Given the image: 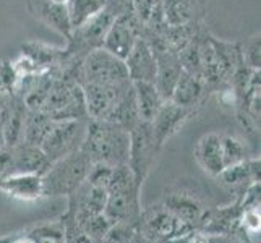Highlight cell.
I'll list each match as a JSON object with an SVG mask.
<instances>
[{
	"label": "cell",
	"mask_w": 261,
	"mask_h": 243,
	"mask_svg": "<svg viewBox=\"0 0 261 243\" xmlns=\"http://www.w3.org/2000/svg\"><path fill=\"white\" fill-rule=\"evenodd\" d=\"M132 81L125 62L112 56L102 47L88 52L82 60L78 83H97V85H122ZM133 83V81H132Z\"/></svg>",
	"instance_id": "5"
},
{
	"label": "cell",
	"mask_w": 261,
	"mask_h": 243,
	"mask_svg": "<svg viewBox=\"0 0 261 243\" xmlns=\"http://www.w3.org/2000/svg\"><path fill=\"white\" fill-rule=\"evenodd\" d=\"M190 114H192L190 109L180 107L178 104L170 101V99L163 102V105L159 107V111L149 122L152 137H154V143L159 149L163 148L164 143L172 137L180 127H182V123L188 119Z\"/></svg>",
	"instance_id": "13"
},
{
	"label": "cell",
	"mask_w": 261,
	"mask_h": 243,
	"mask_svg": "<svg viewBox=\"0 0 261 243\" xmlns=\"http://www.w3.org/2000/svg\"><path fill=\"white\" fill-rule=\"evenodd\" d=\"M240 218L242 208L239 201L232 206H226V208H214L203 211L200 221L196 224V232L208 237H232L242 232Z\"/></svg>",
	"instance_id": "11"
},
{
	"label": "cell",
	"mask_w": 261,
	"mask_h": 243,
	"mask_svg": "<svg viewBox=\"0 0 261 243\" xmlns=\"http://www.w3.org/2000/svg\"><path fill=\"white\" fill-rule=\"evenodd\" d=\"M13 240V237H7V238H0V243H10Z\"/></svg>",
	"instance_id": "39"
},
{
	"label": "cell",
	"mask_w": 261,
	"mask_h": 243,
	"mask_svg": "<svg viewBox=\"0 0 261 243\" xmlns=\"http://www.w3.org/2000/svg\"><path fill=\"white\" fill-rule=\"evenodd\" d=\"M143 28H145V23L138 20L132 8V10L115 18V21L106 34L101 47L111 52L112 56L125 60L135 47L137 41L140 39Z\"/></svg>",
	"instance_id": "8"
},
{
	"label": "cell",
	"mask_w": 261,
	"mask_h": 243,
	"mask_svg": "<svg viewBox=\"0 0 261 243\" xmlns=\"http://www.w3.org/2000/svg\"><path fill=\"white\" fill-rule=\"evenodd\" d=\"M164 208L172 212L177 219H180L182 222L188 224L196 229V224L200 221L201 214H203V208L200 201L193 198L192 195L187 193H170L166 196L164 200Z\"/></svg>",
	"instance_id": "22"
},
{
	"label": "cell",
	"mask_w": 261,
	"mask_h": 243,
	"mask_svg": "<svg viewBox=\"0 0 261 243\" xmlns=\"http://www.w3.org/2000/svg\"><path fill=\"white\" fill-rule=\"evenodd\" d=\"M0 192H5L18 200L33 201L44 196V182L36 174H13L0 185Z\"/></svg>",
	"instance_id": "19"
},
{
	"label": "cell",
	"mask_w": 261,
	"mask_h": 243,
	"mask_svg": "<svg viewBox=\"0 0 261 243\" xmlns=\"http://www.w3.org/2000/svg\"><path fill=\"white\" fill-rule=\"evenodd\" d=\"M54 120L42 111H30L26 112L24 125H23V143H28L33 146H41L42 141L46 140Z\"/></svg>",
	"instance_id": "26"
},
{
	"label": "cell",
	"mask_w": 261,
	"mask_h": 243,
	"mask_svg": "<svg viewBox=\"0 0 261 243\" xmlns=\"http://www.w3.org/2000/svg\"><path fill=\"white\" fill-rule=\"evenodd\" d=\"M128 71V78L133 81H148L154 83L156 78V59L145 39H138L132 52L123 60Z\"/></svg>",
	"instance_id": "15"
},
{
	"label": "cell",
	"mask_w": 261,
	"mask_h": 243,
	"mask_svg": "<svg viewBox=\"0 0 261 243\" xmlns=\"http://www.w3.org/2000/svg\"><path fill=\"white\" fill-rule=\"evenodd\" d=\"M12 156L15 174H36L42 177L52 166L41 146H33L23 141L12 148Z\"/></svg>",
	"instance_id": "16"
},
{
	"label": "cell",
	"mask_w": 261,
	"mask_h": 243,
	"mask_svg": "<svg viewBox=\"0 0 261 243\" xmlns=\"http://www.w3.org/2000/svg\"><path fill=\"white\" fill-rule=\"evenodd\" d=\"M106 122L119 125L120 128L127 130L128 133L138 125L140 114H138V105H137V97H135L133 85L128 91L117 101V104L114 105V109L111 111Z\"/></svg>",
	"instance_id": "24"
},
{
	"label": "cell",
	"mask_w": 261,
	"mask_h": 243,
	"mask_svg": "<svg viewBox=\"0 0 261 243\" xmlns=\"http://www.w3.org/2000/svg\"><path fill=\"white\" fill-rule=\"evenodd\" d=\"M10 243H34V241L28 233H21V235H15Z\"/></svg>",
	"instance_id": "37"
},
{
	"label": "cell",
	"mask_w": 261,
	"mask_h": 243,
	"mask_svg": "<svg viewBox=\"0 0 261 243\" xmlns=\"http://www.w3.org/2000/svg\"><path fill=\"white\" fill-rule=\"evenodd\" d=\"M132 81L122 85H97V83H82L85 94L88 117L91 120H106L117 101L132 88Z\"/></svg>",
	"instance_id": "10"
},
{
	"label": "cell",
	"mask_w": 261,
	"mask_h": 243,
	"mask_svg": "<svg viewBox=\"0 0 261 243\" xmlns=\"http://www.w3.org/2000/svg\"><path fill=\"white\" fill-rule=\"evenodd\" d=\"M18 78H20V75H18L13 64H10V62H2V64H0V83H2L10 93L15 91Z\"/></svg>",
	"instance_id": "34"
},
{
	"label": "cell",
	"mask_w": 261,
	"mask_h": 243,
	"mask_svg": "<svg viewBox=\"0 0 261 243\" xmlns=\"http://www.w3.org/2000/svg\"><path fill=\"white\" fill-rule=\"evenodd\" d=\"M133 89H135V97H137L140 120L151 122L152 117H154L156 112L159 111V107L163 105L164 99L161 97L154 83H148V81H135Z\"/></svg>",
	"instance_id": "25"
},
{
	"label": "cell",
	"mask_w": 261,
	"mask_h": 243,
	"mask_svg": "<svg viewBox=\"0 0 261 243\" xmlns=\"http://www.w3.org/2000/svg\"><path fill=\"white\" fill-rule=\"evenodd\" d=\"M15 174V166H13V156H12V148H2L0 149V185L5 178Z\"/></svg>",
	"instance_id": "35"
},
{
	"label": "cell",
	"mask_w": 261,
	"mask_h": 243,
	"mask_svg": "<svg viewBox=\"0 0 261 243\" xmlns=\"http://www.w3.org/2000/svg\"><path fill=\"white\" fill-rule=\"evenodd\" d=\"M82 149L91 162H104L111 167L127 164L130 133L115 123L89 119Z\"/></svg>",
	"instance_id": "3"
},
{
	"label": "cell",
	"mask_w": 261,
	"mask_h": 243,
	"mask_svg": "<svg viewBox=\"0 0 261 243\" xmlns=\"http://www.w3.org/2000/svg\"><path fill=\"white\" fill-rule=\"evenodd\" d=\"M80 227L83 229V232L86 233L88 237H91L96 241V240H101V238L106 237V233L109 232V229L112 227V224L102 212V214L93 215V218H88L85 222L80 224Z\"/></svg>",
	"instance_id": "31"
},
{
	"label": "cell",
	"mask_w": 261,
	"mask_h": 243,
	"mask_svg": "<svg viewBox=\"0 0 261 243\" xmlns=\"http://www.w3.org/2000/svg\"><path fill=\"white\" fill-rule=\"evenodd\" d=\"M28 8L34 18H38L46 26L65 36L68 39L71 36V21L65 4H57L52 0H28Z\"/></svg>",
	"instance_id": "14"
},
{
	"label": "cell",
	"mask_w": 261,
	"mask_h": 243,
	"mask_svg": "<svg viewBox=\"0 0 261 243\" xmlns=\"http://www.w3.org/2000/svg\"><path fill=\"white\" fill-rule=\"evenodd\" d=\"M91 164V159L85 154L82 148L52 162L49 170L42 175L44 196H62L71 193L80 183L85 182Z\"/></svg>",
	"instance_id": "4"
},
{
	"label": "cell",
	"mask_w": 261,
	"mask_h": 243,
	"mask_svg": "<svg viewBox=\"0 0 261 243\" xmlns=\"http://www.w3.org/2000/svg\"><path fill=\"white\" fill-rule=\"evenodd\" d=\"M158 151L159 148L154 143L151 123L140 120L137 127L130 131V152L127 162L138 185H143L148 177Z\"/></svg>",
	"instance_id": "7"
},
{
	"label": "cell",
	"mask_w": 261,
	"mask_h": 243,
	"mask_svg": "<svg viewBox=\"0 0 261 243\" xmlns=\"http://www.w3.org/2000/svg\"><path fill=\"white\" fill-rule=\"evenodd\" d=\"M242 49V56H244L245 65L251 70H259V34L250 38L247 42L240 44Z\"/></svg>",
	"instance_id": "33"
},
{
	"label": "cell",
	"mask_w": 261,
	"mask_h": 243,
	"mask_svg": "<svg viewBox=\"0 0 261 243\" xmlns=\"http://www.w3.org/2000/svg\"><path fill=\"white\" fill-rule=\"evenodd\" d=\"M107 0H68L67 10L70 15L71 28H78L86 23L89 18L99 13L106 7Z\"/></svg>",
	"instance_id": "28"
},
{
	"label": "cell",
	"mask_w": 261,
	"mask_h": 243,
	"mask_svg": "<svg viewBox=\"0 0 261 243\" xmlns=\"http://www.w3.org/2000/svg\"><path fill=\"white\" fill-rule=\"evenodd\" d=\"M34 243H65V226L64 222H52L34 227L28 232Z\"/></svg>",
	"instance_id": "30"
},
{
	"label": "cell",
	"mask_w": 261,
	"mask_h": 243,
	"mask_svg": "<svg viewBox=\"0 0 261 243\" xmlns=\"http://www.w3.org/2000/svg\"><path fill=\"white\" fill-rule=\"evenodd\" d=\"M52 2H57V4H65V5H67L68 0H52Z\"/></svg>",
	"instance_id": "40"
},
{
	"label": "cell",
	"mask_w": 261,
	"mask_h": 243,
	"mask_svg": "<svg viewBox=\"0 0 261 243\" xmlns=\"http://www.w3.org/2000/svg\"><path fill=\"white\" fill-rule=\"evenodd\" d=\"M156 59V78H154V86L159 91L161 97L164 101H169L172 97L174 88L180 75L184 73V68L180 65V60L177 52L170 50L167 47L161 49H151Z\"/></svg>",
	"instance_id": "12"
},
{
	"label": "cell",
	"mask_w": 261,
	"mask_h": 243,
	"mask_svg": "<svg viewBox=\"0 0 261 243\" xmlns=\"http://www.w3.org/2000/svg\"><path fill=\"white\" fill-rule=\"evenodd\" d=\"M163 12L166 24H187L200 21V0H163Z\"/></svg>",
	"instance_id": "23"
},
{
	"label": "cell",
	"mask_w": 261,
	"mask_h": 243,
	"mask_svg": "<svg viewBox=\"0 0 261 243\" xmlns=\"http://www.w3.org/2000/svg\"><path fill=\"white\" fill-rule=\"evenodd\" d=\"M5 148V138H4V115L2 109H0V149Z\"/></svg>",
	"instance_id": "38"
},
{
	"label": "cell",
	"mask_w": 261,
	"mask_h": 243,
	"mask_svg": "<svg viewBox=\"0 0 261 243\" xmlns=\"http://www.w3.org/2000/svg\"><path fill=\"white\" fill-rule=\"evenodd\" d=\"M125 243H156V241L151 240L145 232H141L140 227H137L130 233V237L127 238V241H125Z\"/></svg>",
	"instance_id": "36"
},
{
	"label": "cell",
	"mask_w": 261,
	"mask_h": 243,
	"mask_svg": "<svg viewBox=\"0 0 261 243\" xmlns=\"http://www.w3.org/2000/svg\"><path fill=\"white\" fill-rule=\"evenodd\" d=\"M218 178L226 186L245 190L250 183L259 182V157L245 159L239 164L229 166L218 175Z\"/></svg>",
	"instance_id": "21"
},
{
	"label": "cell",
	"mask_w": 261,
	"mask_h": 243,
	"mask_svg": "<svg viewBox=\"0 0 261 243\" xmlns=\"http://www.w3.org/2000/svg\"><path fill=\"white\" fill-rule=\"evenodd\" d=\"M107 201L104 215L111 224H123V226L138 227L140 226V190L141 185L137 183L135 175L128 164L115 166L112 175L106 186Z\"/></svg>",
	"instance_id": "1"
},
{
	"label": "cell",
	"mask_w": 261,
	"mask_h": 243,
	"mask_svg": "<svg viewBox=\"0 0 261 243\" xmlns=\"http://www.w3.org/2000/svg\"><path fill=\"white\" fill-rule=\"evenodd\" d=\"M112 169L114 167L104 164V162H93L91 167H89V170H88V175H86L85 180L89 185L106 188L107 183H109L111 175H112Z\"/></svg>",
	"instance_id": "32"
},
{
	"label": "cell",
	"mask_w": 261,
	"mask_h": 243,
	"mask_svg": "<svg viewBox=\"0 0 261 243\" xmlns=\"http://www.w3.org/2000/svg\"><path fill=\"white\" fill-rule=\"evenodd\" d=\"M128 10H132V0H107L101 12L71 31L67 39L68 46L64 49V60L82 62L88 52L101 47L115 18Z\"/></svg>",
	"instance_id": "2"
},
{
	"label": "cell",
	"mask_w": 261,
	"mask_h": 243,
	"mask_svg": "<svg viewBox=\"0 0 261 243\" xmlns=\"http://www.w3.org/2000/svg\"><path fill=\"white\" fill-rule=\"evenodd\" d=\"M132 8L138 20L149 30L159 31L166 26L163 0H132Z\"/></svg>",
	"instance_id": "27"
},
{
	"label": "cell",
	"mask_w": 261,
	"mask_h": 243,
	"mask_svg": "<svg viewBox=\"0 0 261 243\" xmlns=\"http://www.w3.org/2000/svg\"><path fill=\"white\" fill-rule=\"evenodd\" d=\"M224 243H237V241H232V240H230V241H224Z\"/></svg>",
	"instance_id": "41"
},
{
	"label": "cell",
	"mask_w": 261,
	"mask_h": 243,
	"mask_svg": "<svg viewBox=\"0 0 261 243\" xmlns=\"http://www.w3.org/2000/svg\"><path fill=\"white\" fill-rule=\"evenodd\" d=\"M196 159L200 166L213 177H218L226 166L222 159V148H221V134L219 133H208L198 141L196 146Z\"/></svg>",
	"instance_id": "20"
},
{
	"label": "cell",
	"mask_w": 261,
	"mask_h": 243,
	"mask_svg": "<svg viewBox=\"0 0 261 243\" xmlns=\"http://www.w3.org/2000/svg\"><path fill=\"white\" fill-rule=\"evenodd\" d=\"M26 112H28V107H26L23 99L16 94H12L10 99H8V102L2 107L4 138H5L7 148H13L18 143H21Z\"/></svg>",
	"instance_id": "17"
},
{
	"label": "cell",
	"mask_w": 261,
	"mask_h": 243,
	"mask_svg": "<svg viewBox=\"0 0 261 243\" xmlns=\"http://www.w3.org/2000/svg\"><path fill=\"white\" fill-rule=\"evenodd\" d=\"M221 148H222L224 166L226 167L239 164V162L248 159L244 141L233 137V134H221Z\"/></svg>",
	"instance_id": "29"
},
{
	"label": "cell",
	"mask_w": 261,
	"mask_h": 243,
	"mask_svg": "<svg viewBox=\"0 0 261 243\" xmlns=\"http://www.w3.org/2000/svg\"><path fill=\"white\" fill-rule=\"evenodd\" d=\"M206 94H208V89H206L203 78L184 71L174 88L170 101L178 104L180 107L193 111V107L200 105Z\"/></svg>",
	"instance_id": "18"
},
{
	"label": "cell",
	"mask_w": 261,
	"mask_h": 243,
	"mask_svg": "<svg viewBox=\"0 0 261 243\" xmlns=\"http://www.w3.org/2000/svg\"><path fill=\"white\" fill-rule=\"evenodd\" d=\"M88 122L89 119L54 122L49 134L41 145V149L50 162H56L82 148L86 137Z\"/></svg>",
	"instance_id": "6"
},
{
	"label": "cell",
	"mask_w": 261,
	"mask_h": 243,
	"mask_svg": "<svg viewBox=\"0 0 261 243\" xmlns=\"http://www.w3.org/2000/svg\"><path fill=\"white\" fill-rule=\"evenodd\" d=\"M107 201V190L102 186L89 185L86 180L80 183L73 192L68 193L67 218L73 219L78 226L88 218L102 214Z\"/></svg>",
	"instance_id": "9"
}]
</instances>
